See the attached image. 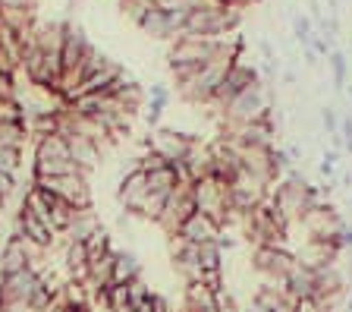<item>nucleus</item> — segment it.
<instances>
[{
  "label": "nucleus",
  "mask_w": 352,
  "mask_h": 312,
  "mask_svg": "<svg viewBox=\"0 0 352 312\" xmlns=\"http://www.w3.org/2000/svg\"><path fill=\"white\" fill-rule=\"evenodd\" d=\"M239 23H242V10L239 7H230V3H211V7L192 10V13L183 19L179 35H189V38H230V35H236Z\"/></svg>",
  "instance_id": "obj_1"
},
{
  "label": "nucleus",
  "mask_w": 352,
  "mask_h": 312,
  "mask_svg": "<svg viewBox=\"0 0 352 312\" xmlns=\"http://www.w3.org/2000/svg\"><path fill=\"white\" fill-rule=\"evenodd\" d=\"M277 107V95H274L271 82H258L252 89H245L242 95H236L233 101L217 114V123H230V127H239V123H255V120L271 117V111Z\"/></svg>",
  "instance_id": "obj_2"
},
{
  "label": "nucleus",
  "mask_w": 352,
  "mask_h": 312,
  "mask_svg": "<svg viewBox=\"0 0 352 312\" xmlns=\"http://www.w3.org/2000/svg\"><path fill=\"white\" fill-rule=\"evenodd\" d=\"M66 174H82L76 161L69 158V142L60 133L35 136V158H32V180L41 177H66Z\"/></svg>",
  "instance_id": "obj_3"
},
{
  "label": "nucleus",
  "mask_w": 352,
  "mask_h": 312,
  "mask_svg": "<svg viewBox=\"0 0 352 312\" xmlns=\"http://www.w3.org/2000/svg\"><path fill=\"white\" fill-rule=\"evenodd\" d=\"M249 265L264 281L283 284L296 265V249H289V246H255L249 256Z\"/></svg>",
  "instance_id": "obj_4"
},
{
  "label": "nucleus",
  "mask_w": 352,
  "mask_h": 312,
  "mask_svg": "<svg viewBox=\"0 0 352 312\" xmlns=\"http://www.w3.org/2000/svg\"><path fill=\"white\" fill-rule=\"evenodd\" d=\"M38 189L63 199L66 205L73 208H95V193H91V183H88V174H66V177H41L32 180Z\"/></svg>",
  "instance_id": "obj_5"
},
{
  "label": "nucleus",
  "mask_w": 352,
  "mask_h": 312,
  "mask_svg": "<svg viewBox=\"0 0 352 312\" xmlns=\"http://www.w3.org/2000/svg\"><path fill=\"white\" fill-rule=\"evenodd\" d=\"M195 211H198V205H195V183L179 180V186H176L173 193L167 196V205H164L161 218H157L154 224H157L167 237H176V233H179V227H183V224L189 221Z\"/></svg>",
  "instance_id": "obj_6"
},
{
  "label": "nucleus",
  "mask_w": 352,
  "mask_h": 312,
  "mask_svg": "<svg viewBox=\"0 0 352 312\" xmlns=\"http://www.w3.org/2000/svg\"><path fill=\"white\" fill-rule=\"evenodd\" d=\"M261 82V70L255 67V63H249V60L242 57V60H236L233 67H230V73H227V79L220 82V89H217V95H214V117H217L223 107H227L230 101H233L236 95H242L245 89H252V85H258Z\"/></svg>",
  "instance_id": "obj_7"
},
{
  "label": "nucleus",
  "mask_w": 352,
  "mask_h": 312,
  "mask_svg": "<svg viewBox=\"0 0 352 312\" xmlns=\"http://www.w3.org/2000/svg\"><path fill=\"white\" fill-rule=\"evenodd\" d=\"M195 145H198L195 136L176 133V129H170V127L151 129V133H148V139H145V149L157 152V155H161L164 161H170V164H183Z\"/></svg>",
  "instance_id": "obj_8"
},
{
  "label": "nucleus",
  "mask_w": 352,
  "mask_h": 312,
  "mask_svg": "<svg viewBox=\"0 0 352 312\" xmlns=\"http://www.w3.org/2000/svg\"><path fill=\"white\" fill-rule=\"evenodd\" d=\"M38 284H41V275L35 268H22L16 275H0V312L16 309V306H29Z\"/></svg>",
  "instance_id": "obj_9"
},
{
  "label": "nucleus",
  "mask_w": 352,
  "mask_h": 312,
  "mask_svg": "<svg viewBox=\"0 0 352 312\" xmlns=\"http://www.w3.org/2000/svg\"><path fill=\"white\" fill-rule=\"evenodd\" d=\"M343 211H340L333 202H321L311 211H305L299 221V227L305 231V240H333L343 227Z\"/></svg>",
  "instance_id": "obj_10"
},
{
  "label": "nucleus",
  "mask_w": 352,
  "mask_h": 312,
  "mask_svg": "<svg viewBox=\"0 0 352 312\" xmlns=\"http://www.w3.org/2000/svg\"><path fill=\"white\" fill-rule=\"evenodd\" d=\"M117 202H120V208H123L126 215L142 218V208H145V202H148V174L142 171V167L126 171L123 177H120Z\"/></svg>",
  "instance_id": "obj_11"
},
{
  "label": "nucleus",
  "mask_w": 352,
  "mask_h": 312,
  "mask_svg": "<svg viewBox=\"0 0 352 312\" xmlns=\"http://www.w3.org/2000/svg\"><path fill=\"white\" fill-rule=\"evenodd\" d=\"M13 237L19 240H29V243L41 246V249H51L54 243H57V233L47 227V224H41L32 211H25V208H16V215H13Z\"/></svg>",
  "instance_id": "obj_12"
},
{
  "label": "nucleus",
  "mask_w": 352,
  "mask_h": 312,
  "mask_svg": "<svg viewBox=\"0 0 352 312\" xmlns=\"http://www.w3.org/2000/svg\"><path fill=\"white\" fill-rule=\"evenodd\" d=\"M139 29L145 32L148 38H157V41H176V38H179V29H183V19L154 3V7L145 13V19L139 23Z\"/></svg>",
  "instance_id": "obj_13"
},
{
  "label": "nucleus",
  "mask_w": 352,
  "mask_h": 312,
  "mask_svg": "<svg viewBox=\"0 0 352 312\" xmlns=\"http://www.w3.org/2000/svg\"><path fill=\"white\" fill-rule=\"evenodd\" d=\"M95 45L85 38V32L79 25H66V38H63V73L69 70H82L85 73V60L91 57Z\"/></svg>",
  "instance_id": "obj_14"
},
{
  "label": "nucleus",
  "mask_w": 352,
  "mask_h": 312,
  "mask_svg": "<svg viewBox=\"0 0 352 312\" xmlns=\"http://www.w3.org/2000/svg\"><path fill=\"white\" fill-rule=\"evenodd\" d=\"M302 262H308V265H315V268H324V265H340V259L346 256V249L340 246V240H305L302 243L299 253Z\"/></svg>",
  "instance_id": "obj_15"
},
{
  "label": "nucleus",
  "mask_w": 352,
  "mask_h": 312,
  "mask_svg": "<svg viewBox=\"0 0 352 312\" xmlns=\"http://www.w3.org/2000/svg\"><path fill=\"white\" fill-rule=\"evenodd\" d=\"M280 287L289 293L293 300H302V297H318V268L308 265V262H302L299 256H296V265L293 271H289V278H286Z\"/></svg>",
  "instance_id": "obj_16"
},
{
  "label": "nucleus",
  "mask_w": 352,
  "mask_h": 312,
  "mask_svg": "<svg viewBox=\"0 0 352 312\" xmlns=\"http://www.w3.org/2000/svg\"><path fill=\"white\" fill-rule=\"evenodd\" d=\"M249 303L261 306L264 312H293V303L296 300L286 293L280 284H271V281H261L255 284V290H252V300Z\"/></svg>",
  "instance_id": "obj_17"
},
{
  "label": "nucleus",
  "mask_w": 352,
  "mask_h": 312,
  "mask_svg": "<svg viewBox=\"0 0 352 312\" xmlns=\"http://www.w3.org/2000/svg\"><path fill=\"white\" fill-rule=\"evenodd\" d=\"M66 142H69V158L76 161V167H79L82 174H95L98 167H101L104 149L98 142L85 139V136H66Z\"/></svg>",
  "instance_id": "obj_18"
},
{
  "label": "nucleus",
  "mask_w": 352,
  "mask_h": 312,
  "mask_svg": "<svg viewBox=\"0 0 352 312\" xmlns=\"http://www.w3.org/2000/svg\"><path fill=\"white\" fill-rule=\"evenodd\" d=\"M176 237H183L186 243H192V246H201V243H211V240H217L220 237V227L208 215L195 211V215H192L189 221L179 227V233H176Z\"/></svg>",
  "instance_id": "obj_19"
},
{
  "label": "nucleus",
  "mask_w": 352,
  "mask_h": 312,
  "mask_svg": "<svg viewBox=\"0 0 352 312\" xmlns=\"http://www.w3.org/2000/svg\"><path fill=\"white\" fill-rule=\"evenodd\" d=\"M22 268H32L29 265V243L10 233L3 249H0V275H16Z\"/></svg>",
  "instance_id": "obj_20"
},
{
  "label": "nucleus",
  "mask_w": 352,
  "mask_h": 312,
  "mask_svg": "<svg viewBox=\"0 0 352 312\" xmlns=\"http://www.w3.org/2000/svg\"><path fill=\"white\" fill-rule=\"evenodd\" d=\"M63 271L73 281H85L88 278V249L79 240H63Z\"/></svg>",
  "instance_id": "obj_21"
},
{
  "label": "nucleus",
  "mask_w": 352,
  "mask_h": 312,
  "mask_svg": "<svg viewBox=\"0 0 352 312\" xmlns=\"http://www.w3.org/2000/svg\"><path fill=\"white\" fill-rule=\"evenodd\" d=\"M95 231H101V218H98L95 208H76V215H73V224H69V231L60 233V237L66 240H79V243H85L88 237Z\"/></svg>",
  "instance_id": "obj_22"
},
{
  "label": "nucleus",
  "mask_w": 352,
  "mask_h": 312,
  "mask_svg": "<svg viewBox=\"0 0 352 312\" xmlns=\"http://www.w3.org/2000/svg\"><path fill=\"white\" fill-rule=\"evenodd\" d=\"M142 278V262L132 249H117V262H113V284H132Z\"/></svg>",
  "instance_id": "obj_23"
},
{
  "label": "nucleus",
  "mask_w": 352,
  "mask_h": 312,
  "mask_svg": "<svg viewBox=\"0 0 352 312\" xmlns=\"http://www.w3.org/2000/svg\"><path fill=\"white\" fill-rule=\"evenodd\" d=\"M167 104H170V92H167V85H151V95H148V104H145V123H148V129H157L161 127V117H164V111H167Z\"/></svg>",
  "instance_id": "obj_24"
},
{
  "label": "nucleus",
  "mask_w": 352,
  "mask_h": 312,
  "mask_svg": "<svg viewBox=\"0 0 352 312\" xmlns=\"http://www.w3.org/2000/svg\"><path fill=\"white\" fill-rule=\"evenodd\" d=\"M176 186H179V174H176L173 164H164V167H157V171H148V193L167 199Z\"/></svg>",
  "instance_id": "obj_25"
},
{
  "label": "nucleus",
  "mask_w": 352,
  "mask_h": 312,
  "mask_svg": "<svg viewBox=\"0 0 352 312\" xmlns=\"http://www.w3.org/2000/svg\"><path fill=\"white\" fill-rule=\"evenodd\" d=\"M327 67H330V82H333V92L343 95V89L349 85V60H346V51L333 48L327 54Z\"/></svg>",
  "instance_id": "obj_26"
},
{
  "label": "nucleus",
  "mask_w": 352,
  "mask_h": 312,
  "mask_svg": "<svg viewBox=\"0 0 352 312\" xmlns=\"http://www.w3.org/2000/svg\"><path fill=\"white\" fill-rule=\"evenodd\" d=\"M198 265H201L205 275H211V271H223V249L217 246V240L198 246Z\"/></svg>",
  "instance_id": "obj_27"
},
{
  "label": "nucleus",
  "mask_w": 352,
  "mask_h": 312,
  "mask_svg": "<svg viewBox=\"0 0 352 312\" xmlns=\"http://www.w3.org/2000/svg\"><path fill=\"white\" fill-rule=\"evenodd\" d=\"M73 215H76L73 205H66L63 199H54V205H51V224H54V231H57V237L69 231V224H73Z\"/></svg>",
  "instance_id": "obj_28"
},
{
  "label": "nucleus",
  "mask_w": 352,
  "mask_h": 312,
  "mask_svg": "<svg viewBox=\"0 0 352 312\" xmlns=\"http://www.w3.org/2000/svg\"><path fill=\"white\" fill-rule=\"evenodd\" d=\"M289 23H293V38H296V41H299L302 48L311 45V38H315V23H311V16L293 13V16H289Z\"/></svg>",
  "instance_id": "obj_29"
},
{
  "label": "nucleus",
  "mask_w": 352,
  "mask_h": 312,
  "mask_svg": "<svg viewBox=\"0 0 352 312\" xmlns=\"http://www.w3.org/2000/svg\"><path fill=\"white\" fill-rule=\"evenodd\" d=\"M318 120H321L324 136H340V114L333 104H321V107H318Z\"/></svg>",
  "instance_id": "obj_30"
},
{
  "label": "nucleus",
  "mask_w": 352,
  "mask_h": 312,
  "mask_svg": "<svg viewBox=\"0 0 352 312\" xmlns=\"http://www.w3.org/2000/svg\"><path fill=\"white\" fill-rule=\"evenodd\" d=\"M85 249H88V262L91 259H98V256H104V253H110V249H113V246H110V237H107V231H95L91 233V237L85 240Z\"/></svg>",
  "instance_id": "obj_31"
},
{
  "label": "nucleus",
  "mask_w": 352,
  "mask_h": 312,
  "mask_svg": "<svg viewBox=\"0 0 352 312\" xmlns=\"http://www.w3.org/2000/svg\"><path fill=\"white\" fill-rule=\"evenodd\" d=\"M217 312H242V306L236 303V297L230 293L227 287L217 290Z\"/></svg>",
  "instance_id": "obj_32"
},
{
  "label": "nucleus",
  "mask_w": 352,
  "mask_h": 312,
  "mask_svg": "<svg viewBox=\"0 0 352 312\" xmlns=\"http://www.w3.org/2000/svg\"><path fill=\"white\" fill-rule=\"evenodd\" d=\"M293 312H327V309H324V303L318 297H302L293 303Z\"/></svg>",
  "instance_id": "obj_33"
},
{
  "label": "nucleus",
  "mask_w": 352,
  "mask_h": 312,
  "mask_svg": "<svg viewBox=\"0 0 352 312\" xmlns=\"http://www.w3.org/2000/svg\"><path fill=\"white\" fill-rule=\"evenodd\" d=\"M311 48H315L318 57L327 60V54L333 51V38H327V35H321V32H315V38H311Z\"/></svg>",
  "instance_id": "obj_34"
},
{
  "label": "nucleus",
  "mask_w": 352,
  "mask_h": 312,
  "mask_svg": "<svg viewBox=\"0 0 352 312\" xmlns=\"http://www.w3.org/2000/svg\"><path fill=\"white\" fill-rule=\"evenodd\" d=\"M258 51H261L264 63H280L277 51H274V45H271V41H267V38H258Z\"/></svg>",
  "instance_id": "obj_35"
},
{
  "label": "nucleus",
  "mask_w": 352,
  "mask_h": 312,
  "mask_svg": "<svg viewBox=\"0 0 352 312\" xmlns=\"http://www.w3.org/2000/svg\"><path fill=\"white\" fill-rule=\"evenodd\" d=\"M0 10H35V0H0Z\"/></svg>",
  "instance_id": "obj_36"
},
{
  "label": "nucleus",
  "mask_w": 352,
  "mask_h": 312,
  "mask_svg": "<svg viewBox=\"0 0 352 312\" xmlns=\"http://www.w3.org/2000/svg\"><path fill=\"white\" fill-rule=\"evenodd\" d=\"M337 240H340V246H343V249H352V221H343Z\"/></svg>",
  "instance_id": "obj_37"
},
{
  "label": "nucleus",
  "mask_w": 352,
  "mask_h": 312,
  "mask_svg": "<svg viewBox=\"0 0 352 312\" xmlns=\"http://www.w3.org/2000/svg\"><path fill=\"white\" fill-rule=\"evenodd\" d=\"M302 60H305V67H308V70H318V63H321V57L315 54V48H311V45L302 48Z\"/></svg>",
  "instance_id": "obj_38"
},
{
  "label": "nucleus",
  "mask_w": 352,
  "mask_h": 312,
  "mask_svg": "<svg viewBox=\"0 0 352 312\" xmlns=\"http://www.w3.org/2000/svg\"><path fill=\"white\" fill-rule=\"evenodd\" d=\"M318 174H321L324 180H337V164H330V161H318Z\"/></svg>",
  "instance_id": "obj_39"
},
{
  "label": "nucleus",
  "mask_w": 352,
  "mask_h": 312,
  "mask_svg": "<svg viewBox=\"0 0 352 312\" xmlns=\"http://www.w3.org/2000/svg\"><path fill=\"white\" fill-rule=\"evenodd\" d=\"M286 152H289V158H293V164L299 167L302 158H305V149H302L299 142H286Z\"/></svg>",
  "instance_id": "obj_40"
},
{
  "label": "nucleus",
  "mask_w": 352,
  "mask_h": 312,
  "mask_svg": "<svg viewBox=\"0 0 352 312\" xmlns=\"http://www.w3.org/2000/svg\"><path fill=\"white\" fill-rule=\"evenodd\" d=\"M337 183H340V189H343V193H352V171H343V174H340Z\"/></svg>",
  "instance_id": "obj_41"
},
{
  "label": "nucleus",
  "mask_w": 352,
  "mask_h": 312,
  "mask_svg": "<svg viewBox=\"0 0 352 312\" xmlns=\"http://www.w3.org/2000/svg\"><path fill=\"white\" fill-rule=\"evenodd\" d=\"M280 79H283L286 85H299V76H296V70H283V73H280Z\"/></svg>",
  "instance_id": "obj_42"
},
{
  "label": "nucleus",
  "mask_w": 352,
  "mask_h": 312,
  "mask_svg": "<svg viewBox=\"0 0 352 312\" xmlns=\"http://www.w3.org/2000/svg\"><path fill=\"white\" fill-rule=\"evenodd\" d=\"M321 158H324V161H330V164H337V161H340V152L324 149V152H321Z\"/></svg>",
  "instance_id": "obj_43"
},
{
  "label": "nucleus",
  "mask_w": 352,
  "mask_h": 312,
  "mask_svg": "<svg viewBox=\"0 0 352 312\" xmlns=\"http://www.w3.org/2000/svg\"><path fill=\"white\" fill-rule=\"evenodd\" d=\"M327 7H330V16H340V0H327Z\"/></svg>",
  "instance_id": "obj_44"
},
{
  "label": "nucleus",
  "mask_w": 352,
  "mask_h": 312,
  "mask_svg": "<svg viewBox=\"0 0 352 312\" xmlns=\"http://www.w3.org/2000/svg\"><path fill=\"white\" fill-rule=\"evenodd\" d=\"M346 312H352V290H349V297H346Z\"/></svg>",
  "instance_id": "obj_45"
},
{
  "label": "nucleus",
  "mask_w": 352,
  "mask_h": 312,
  "mask_svg": "<svg viewBox=\"0 0 352 312\" xmlns=\"http://www.w3.org/2000/svg\"><path fill=\"white\" fill-rule=\"evenodd\" d=\"M346 89H349V95H352V85H346Z\"/></svg>",
  "instance_id": "obj_46"
},
{
  "label": "nucleus",
  "mask_w": 352,
  "mask_h": 312,
  "mask_svg": "<svg viewBox=\"0 0 352 312\" xmlns=\"http://www.w3.org/2000/svg\"><path fill=\"white\" fill-rule=\"evenodd\" d=\"M349 205H352V196H349Z\"/></svg>",
  "instance_id": "obj_47"
},
{
  "label": "nucleus",
  "mask_w": 352,
  "mask_h": 312,
  "mask_svg": "<svg viewBox=\"0 0 352 312\" xmlns=\"http://www.w3.org/2000/svg\"><path fill=\"white\" fill-rule=\"evenodd\" d=\"M223 3H227V0H223Z\"/></svg>",
  "instance_id": "obj_48"
}]
</instances>
